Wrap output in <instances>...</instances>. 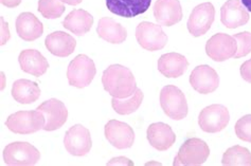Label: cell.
I'll return each instance as SVG.
<instances>
[{
    "label": "cell",
    "mask_w": 251,
    "mask_h": 166,
    "mask_svg": "<svg viewBox=\"0 0 251 166\" xmlns=\"http://www.w3.org/2000/svg\"><path fill=\"white\" fill-rule=\"evenodd\" d=\"M102 84L112 97H128L137 90L136 79L131 71L122 65H111L103 72Z\"/></svg>",
    "instance_id": "obj_1"
},
{
    "label": "cell",
    "mask_w": 251,
    "mask_h": 166,
    "mask_svg": "<svg viewBox=\"0 0 251 166\" xmlns=\"http://www.w3.org/2000/svg\"><path fill=\"white\" fill-rule=\"evenodd\" d=\"M160 105L164 114L175 121L188 116V103L183 92L173 85L163 87L160 92Z\"/></svg>",
    "instance_id": "obj_2"
},
{
    "label": "cell",
    "mask_w": 251,
    "mask_h": 166,
    "mask_svg": "<svg viewBox=\"0 0 251 166\" xmlns=\"http://www.w3.org/2000/svg\"><path fill=\"white\" fill-rule=\"evenodd\" d=\"M210 149L207 143L201 139H188L179 148L174 159L175 166H198L207 161Z\"/></svg>",
    "instance_id": "obj_3"
},
{
    "label": "cell",
    "mask_w": 251,
    "mask_h": 166,
    "mask_svg": "<svg viewBox=\"0 0 251 166\" xmlns=\"http://www.w3.org/2000/svg\"><path fill=\"white\" fill-rule=\"evenodd\" d=\"M5 126L12 132L19 135H30L44 129L45 117L41 111H18L11 115L5 121Z\"/></svg>",
    "instance_id": "obj_4"
},
{
    "label": "cell",
    "mask_w": 251,
    "mask_h": 166,
    "mask_svg": "<svg viewBox=\"0 0 251 166\" xmlns=\"http://www.w3.org/2000/svg\"><path fill=\"white\" fill-rule=\"evenodd\" d=\"M97 73L96 65L87 55L80 54L71 61L67 69L69 85L76 88H85L94 79Z\"/></svg>",
    "instance_id": "obj_5"
},
{
    "label": "cell",
    "mask_w": 251,
    "mask_h": 166,
    "mask_svg": "<svg viewBox=\"0 0 251 166\" xmlns=\"http://www.w3.org/2000/svg\"><path fill=\"white\" fill-rule=\"evenodd\" d=\"M41 154L34 146L28 142H14L5 146L3 159L10 166H30L39 161Z\"/></svg>",
    "instance_id": "obj_6"
},
{
    "label": "cell",
    "mask_w": 251,
    "mask_h": 166,
    "mask_svg": "<svg viewBox=\"0 0 251 166\" xmlns=\"http://www.w3.org/2000/svg\"><path fill=\"white\" fill-rule=\"evenodd\" d=\"M230 121L228 109L224 105L213 104L203 108L198 116V125L204 132L216 134L227 127Z\"/></svg>",
    "instance_id": "obj_7"
},
{
    "label": "cell",
    "mask_w": 251,
    "mask_h": 166,
    "mask_svg": "<svg viewBox=\"0 0 251 166\" xmlns=\"http://www.w3.org/2000/svg\"><path fill=\"white\" fill-rule=\"evenodd\" d=\"M136 38L138 44L148 51L161 50L168 43V36L161 25L149 22H142L137 25Z\"/></svg>",
    "instance_id": "obj_8"
},
{
    "label": "cell",
    "mask_w": 251,
    "mask_h": 166,
    "mask_svg": "<svg viewBox=\"0 0 251 166\" xmlns=\"http://www.w3.org/2000/svg\"><path fill=\"white\" fill-rule=\"evenodd\" d=\"M237 44L231 35L219 33L211 37L206 44L207 55L215 62H225L235 56Z\"/></svg>",
    "instance_id": "obj_9"
},
{
    "label": "cell",
    "mask_w": 251,
    "mask_h": 166,
    "mask_svg": "<svg viewBox=\"0 0 251 166\" xmlns=\"http://www.w3.org/2000/svg\"><path fill=\"white\" fill-rule=\"evenodd\" d=\"M215 17V9L211 2H204L195 6L187 24L190 34L200 37L206 34L212 25Z\"/></svg>",
    "instance_id": "obj_10"
},
{
    "label": "cell",
    "mask_w": 251,
    "mask_h": 166,
    "mask_svg": "<svg viewBox=\"0 0 251 166\" xmlns=\"http://www.w3.org/2000/svg\"><path fill=\"white\" fill-rule=\"evenodd\" d=\"M65 148L70 155L82 157L91 149L92 141L89 130L82 125H75L66 132L64 138Z\"/></svg>",
    "instance_id": "obj_11"
},
{
    "label": "cell",
    "mask_w": 251,
    "mask_h": 166,
    "mask_svg": "<svg viewBox=\"0 0 251 166\" xmlns=\"http://www.w3.org/2000/svg\"><path fill=\"white\" fill-rule=\"evenodd\" d=\"M36 110L41 111L45 117L44 130L46 131H53L61 128L67 121L68 110L64 103L56 98L44 102L38 106Z\"/></svg>",
    "instance_id": "obj_12"
},
{
    "label": "cell",
    "mask_w": 251,
    "mask_h": 166,
    "mask_svg": "<svg viewBox=\"0 0 251 166\" xmlns=\"http://www.w3.org/2000/svg\"><path fill=\"white\" fill-rule=\"evenodd\" d=\"M105 137L107 141L118 149L129 148L135 142V132L130 126L124 122L110 119L105 125Z\"/></svg>",
    "instance_id": "obj_13"
},
{
    "label": "cell",
    "mask_w": 251,
    "mask_h": 166,
    "mask_svg": "<svg viewBox=\"0 0 251 166\" xmlns=\"http://www.w3.org/2000/svg\"><path fill=\"white\" fill-rule=\"evenodd\" d=\"M190 84L200 94L209 95L219 88L220 76L210 66L201 65L197 66L191 73Z\"/></svg>",
    "instance_id": "obj_14"
},
{
    "label": "cell",
    "mask_w": 251,
    "mask_h": 166,
    "mask_svg": "<svg viewBox=\"0 0 251 166\" xmlns=\"http://www.w3.org/2000/svg\"><path fill=\"white\" fill-rule=\"evenodd\" d=\"M222 24L229 29H235L249 22V13L241 0H228L221 9Z\"/></svg>",
    "instance_id": "obj_15"
},
{
    "label": "cell",
    "mask_w": 251,
    "mask_h": 166,
    "mask_svg": "<svg viewBox=\"0 0 251 166\" xmlns=\"http://www.w3.org/2000/svg\"><path fill=\"white\" fill-rule=\"evenodd\" d=\"M154 16L158 24L171 26L182 19L179 0H157L154 4Z\"/></svg>",
    "instance_id": "obj_16"
},
{
    "label": "cell",
    "mask_w": 251,
    "mask_h": 166,
    "mask_svg": "<svg viewBox=\"0 0 251 166\" xmlns=\"http://www.w3.org/2000/svg\"><path fill=\"white\" fill-rule=\"evenodd\" d=\"M147 137L150 144L159 151L168 150L176 141L174 131L168 124L162 122L151 124L147 131Z\"/></svg>",
    "instance_id": "obj_17"
},
{
    "label": "cell",
    "mask_w": 251,
    "mask_h": 166,
    "mask_svg": "<svg viewBox=\"0 0 251 166\" xmlns=\"http://www.w3.org/2000/svg\"><path fill=\"white\" fill-rule=\"evenodd\" d=\"M151 0H106L107 9L125 18L136 17L150 9Z\"/></svg>",
    "instance_id": "obj_18"
},
{
    "label": "cell",
    "mask_w": 251,
    "mask_h": 166,
    "mask_svg": "<svg viewBox=\"0 0 251 166\" xmlns=\"http://www.w3.org/2000/svg\"><path fill=\"white\" fill-rule=\"evenodd\" d=\"M45 45L51 54L58 57H67L75 52L76 42L66 32L56 31L46 37Z\"/></svg>",
    "instance_id": "obj_19"
},
{
    "label": "cell",
    "mask_w": 251,
    "mask_h": 166,
    "mask_svg": "<svg viewBox=\"0 0 251 166\" xmlns=\"http://www.w3.org/2000/svg\"><path fill=\"white\" fill-rule=\"evenodd\" d=\"M157 67L162 75L169 78L181 76L189 67L188 59L179 53H167L158 59Z\"/></svg>",
    "instance_id": "obj_20"
},
{
    "label": "cell",
    "mask_w": 251,
    "mask_h": 166,
    "mask_svg": "<svg viewBox=\"0 0 251 166\" xmlns=\"http://www.w3.org/2000/svg\"><path fill=\"white\" fill-rule=\"evenodd\" d=\"M16 32L24 41L33 42L43 35L44 26L34 14L25 12L16 19Z\"/></svg>",
    "instance_id": "obj_21"
},
{
    "label": "cell",
    "mask_w": 251,
    "mask_h": 166,
    "mask_svg": "<svg viewBox=\"0 0 251 166\" xmlns=\"http://www.w3.org/2000/svg\"><path fill=\"white\" fill-rule=\"evenodd\" d=\"M18 62L23 71L37 77L44 75L49 68L47 59L44 57L41 52L34 49L22 51L18 57Z\"/></svg>",
    "instance_id": "obj_22"
},
{
    "label": "cell",
    "mask_w": 251,
    "mask_h": 166,
    "mask_svg": "<svg viewBox=\"0 0 251 166\" xmlns=\"http://www.w3.org/2000/svg\"><path fill=\"white\" fill-rule=\"evenodd\" d=\"M92 24H94V17L90 13L82 9L71 11L63 22L64 28L77 36L85 35L89 32Z\"/></svg>",
    "instance_id": "obj_23"
},
{
    "label": "cell",
    "mask_w": 251,
    "mask_h": 166,
    "mask_svg": "<svg viewBox=\"0 0 251 166\" xmlns=\"http://www.w3.org/2000/svg\"><path fill=\"white\" fill-rule=\"evenodd\" d=\"M99 37L110 44H122L127 37V31L116 21L109 17H103L97 26Z\"/></svg>",
    "instance_id": "obj_24"
},
{
    "label": "cell",
    "mask_w": 251,
    "mask_h": 166,
    "mask_svg": "<svg viewBox=\"0 0 251 166\" xmlns=\"http://www.w3.org/2000/svg\"><path fill=\"white\" fill-rule=\"evenodd\" d=\"M12 96L19 104H32L41 96V89L35 82L29 79H17L12 87Z\"/></svg>",
    "instance_id": "obj_25"
},
{
    "label": "cell",
    "mask_w": 251,
    "mask_h": 166,
    "mask_svg": "<svg viewBox=\"0 0 251 166\" xmlns=\"http://www.w3.org/2000/svg\"><path fill=\"white\" fill-rule=\"evenodd\" d=\"M143 97H144L143 92L140 89L137 88V90L134 92V95H131L128 97H125V98L112 97L111 106L118 115H121V116L130 115L140 107L143 102Z\"/></svg>",
    "instance_id": "obj_26"
},
{
    "label": "cell",
    "mask_w": 251,
    "mask_h": 166,
    "mask_svg": "<svg viewBox=\"0 0 251 166\" xmlns=\"http://www.w3.org/2000/svg\"><path fill=\"white\" fill-rule=\"evenodd\" d=\"M222 163L226 166H250L251 152L243 146H232L224 152Z\"/></svg>",
    "instance_id": "obj_27"
},
{
    "label": "cell",
    "mask_w": 251,
    "mask_h": 166,
    "mask_svg": "<svg viewBox=\"0 0 251 166\" xmlns=\"http://www.w3.org/2000/svg\"><path fill=\"white\" fill-rule=\"evenodd\" d=\"M66 8L61 0H39L38 12L47 19L61 17Z\"/></svg>",
    "instance_id": "obj_28"
},
{
    "label": "cell",
    "mask_w": 251,
    "mask_h": 166,
    "mask_svg": "<svg viewBox=\"0 0 251 166\" xmlns=\"http://www.w3.org/2000/svg\"><path fill=\"white\" fill-rule=\"evenodd\" d=\"M237 44V51L234 58H240L248 55L251 52V33L250 32H242L239 34L233 35Z\"/></svg>",
    "instance_id": "obj_29"
},
{
    "label": "cell",
    "mask_w": 251,
    "mask_h": 166,
    "mask_svg": "<svg viewBox=\"0 0 251 166\" xmlns=\"http://www.w3.org/2000/svg\"><path fill=\"white\" fill-rule=\"evenodd\" d=\"M235 134L241 140L251 143V115L244 116L236 122Z\"/></svg>",
    "instance_id": "obj_30"
},
{
    "label": "cell",
    "mask_w": 251,
    "mask_h": 166,
    "mask_svg": "<svg viewBox=\"0 0 251 166\" xmlns=\"http://www.w3.org/2000/svg\"><path fill=\"white\" fill-rule=\"evenodd\" d=\"M240 71L243 79L251 84V58L241 66Z\"/></svg>",
    "instance_id": "obj_31"
},
{
    "label": "cell",
    "mask_w": 251,
    "mask_h": 166,
    "mask_svg": "<svg viewBox=\"0 0 251 166\" xmlns=\"http://www.w3.org/2000/svg\"><path fill=\"white\" fill-rule=\"evenodd\" d=\"M10 38V32L8 28V24L4 23L3 17H1V46L6 44Z\"/></svg>",
    "instance_id": "obj_32"
},
{
    "label": "cell",
    "mask_w": 251,
    "mask_h": 166,
    "mask_svg": "<svg viewBox=\"0 0 251 166\" xmlns=\"http://www.w3.org/2000/svg\"><path fill=\"white\" fill-rule=\"evenodd\" d=\"M107 165H134V163L127 158L118 157V158L111 159V160L107 163Z\"/></svg>",
    "instance_id": "obj_33"
},
{
    "label": "cell",
    "mask_w": 251,
    "mask_h": 166,
    "mask_svg": "<svg viewBox=\"0 0 251 166\" xmlns=\"http://www.w3.org/2000/svg\"><path fill=\"white\" fill-rule=\"evenodd\" d=\"M3 5H5L6 8H16L17 5L21 4L22 0H0Z\"/></svg>",
    "instance_id": "obj_34"
},
{
    "label": "cell",
    "mask_w": 251,
    "mask_h": 166,
    "mask_svg": "<svg viewBox=\"0 0 251 166\" xmlns=\"http://www.w3.org/2000/svg\"><path fill=\"white\" fill-rule=\"evenodd\" d=\"M61 1L67 3L69 5H76L78 3H81L83 0H61Z\"/></svg>",
    "instance_id": "obj_35"
},
{
    "label": "cell",
    "mask_w": 251,
    "mask_h": 166,
    "mask_svg": "<svg viewBox=\"0 0 251 166\" xmlns=\"http://www.w3.org/2000/svg\"><path fill=\"white\" fill-rule=\"evenodd\" d=\"M241 1L244 4V6H245L249 12H251V0H241Z\"/></svg>",
    "instance_id": "obj_36"
}]
</instances>
